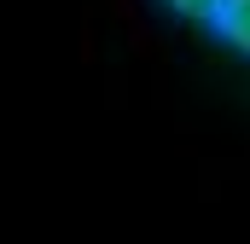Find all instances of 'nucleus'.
<instances>
[{"label": "nucleus", "instance_id": "obj_1", "mask_svg": "<svg viewBox=\"0 0 250 244\" xmlns=\"http://www.w3.org/2000/svg\"><path fill=\"white\" fill-rule=\"evenodd\" d=\"M204 29H209L215 41H227L233 53L250 59V0H215V6L204 12Z\"/></svg>", "mask_w": 250, "mask_h": 244}, {"label": "nucleus", "instance_id": "obj_2", "mask_svg": "<svg viewBox=\"0 0 250 244\" xmlns=\"http://www.w3.org/2000/svg\"><path fill=\"white\" fill-rule=\"evenodd\" d=\"M163 6H169L175 18H204V12H209L215 0H163Z\"/></svg>", "mask_w": 250, "mask_h": 244}]
</instances>
